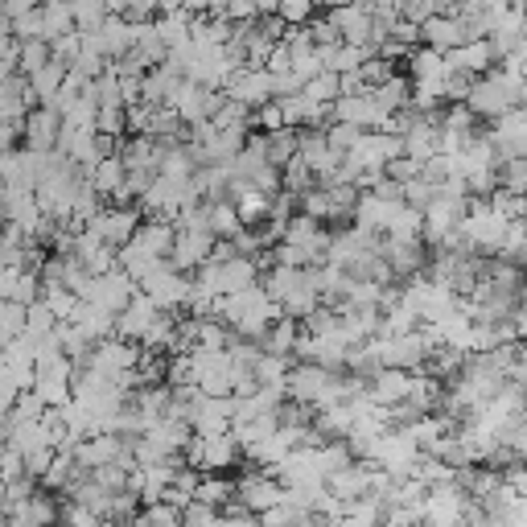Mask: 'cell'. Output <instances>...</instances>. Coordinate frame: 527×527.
<instances>
[{
	"label": "cell",
	"instance_id": "obj_1",
	"mask_svg": "<svg viewBox=\"0 0 527 527\" xmlns=\"http://www.w3.org/2000/svg\"><path fill=\"white\" fill-rule=\"evenodd\" d=\"M136 289H140V293H149L157 309H173V313H182L186 293H190V272H182V268H173L169 260H161V264H157L145 280H140Z\"/></svg>",
	"mask_w": 527,
	"mask_h": 527
},
{
	"label": "cell",
	"instance_id": "obj_2",
	"mask_svg": "<svg viewBox=\"0 0 527 527\" xmlns=\"http://www.w3.org/2000/svg\"><path fill=\"white\" fill-rule=\"evenodd\" d=\"M490 128H482V136L495 145V157L507 161V157H527V116H523V103L515 108L499 112L495 120H486Z\"/></svg>",
	"mask_w": 527,
	"mask_h": 527
},
{
	"label": "cell",
	"instance_id": "obj_3",
	"mask_svg": "<svg viewBox=\"0 0 527 527\" xmlns=\"http://www.w3.org/2000/svg\"><path fill=\"white\" fill-rule=\"evenodd\" d=\"M136 223H140L136 202H132V206H112V202H108V206H99L83 227H87L91 235H99L103 243H112V248H120V243H128V239H132Z\"/></svg>",
	"mask_w": 527,
	"mask_h": 527
},
{
	"label": "cell",
	"instance_id": "obj_4",
	"mask_svg": "<svg viewBox=\"0 0 527 527\" xmlns=\"http://www.w3.org/2000/svg\"><path fill=\"white\" fill-rule=\"evenodd\" d=\"M210 248H215V235L206 227H173V243H169V264L182 268V272H194Z\"/></svg>",
	"mask_w": 527,
	"mask_h": 527
},
{
	"label": "cell",
	"instance_id": "obj_5",
	"mask_svg": "<svg viewBox=\"0 0 527 527\" xmlns=\"http://www.w3.org/2000/svg\"><path fill=\"white\" fill-rule=\"evenodd\" d=\"M231 499H239L248 511H256V515H260L264 507H272V503L285 499V486H280V482H276V474H268V470H252V474L235 478Z\"/></svg>",
	"mask_w": 527,
	"mask_h": 527
},
{
	"label": "cell",
	"instance_id": "obj_6",
	"mask_svg": "<svg viewBox=\"0 0 527 527\" xmlns=\"http://www.w3.org/2000/svg\"><path fill=\"white\" fill-rule=\"evenodd\" d=\"M62 128V116L50 103H33V108L21 116V136H25V149H54V136Z\"/></svg>",
	"mask_w": 527,
	"mask_h": 527
},
{
	"label": "cell",
	"instance_id": "obj_7",
	"mask_svg": "<svg viewBox=\"0 0 527 527\" xmlns=\"http://www.w3.org/2000/svg\"><path fill=\"white\" fill-rule=\"evenodd\" d=\"M231 99H239V103H248V108H256V103H264V99H272V75L264 66H239L235 75L227 79V87H223Z\"/></svg>",
	"mask_w": 527,
	"mask_h": 527
},
{
	"label": "cell",
	"instance_id": "obj_8",
	"mask_svg": "<svg viewBox=\"0 0 527 527\" xmlns=\"http://www.w3.org/2000/svg\"><path fill=\"white\" fill-rule=\"evenodd\" d=\"M243 462L239 453V441L227 433H215V437H202V458H198V474H227Z\"/></svg>",
	"mask_w": 527,
	"mask_h": 527
},
{
	"label": "cell",
	"instance_id": "obj_9",
	"mask_svg": "<svg viewBox=\"0 0 527 527\" xmlns=\"http://www.w3.org/2000/svg\"><path fill=\"white\" fill-rule=\"evenodd\" d=\"M330 116L334 120H346V124H359V128H375L388 112H383L379 103L371 99V87H367V91H355V95H338L330 103Z\"/></svg>",
	"mask_w": 527,
	"mask_h": 527
},
{
	"label": "cell",
	"instance_id": "obj_10",
	"mask_svg": "<svg viewBox=\"0 0 527 527\" xmlns=\"http://www.w3.org/2000/svg\"><path fill=\"white\" fill-rule=\"evenodd\" d=\"M157 318V305L149 293H132L128 305L116 313V338H128V342H140V334H145V326Z\"/></svg>",
	"mask_w": 527,
	"mask_h": 527
},
{
	"label": "cell",
	"instance_id": "obj_11",
	"mask_svg": "<svg viewBox=\"0 0 527 527\" xmlns=\"http://www.w3.org/2000/svg\"><path fill=\"white\" fill-rule=\"evenodd\" d=\"M420 42L445 54V50L466 42V25H462V17H453V13H433V17L420 21Z\"/></svg>",
	"mask_w": 527,
	"mask_h": 527
},
{
	"label": "cell",
	"instance_id": "obj_12",
	"mask_svg": "<svg viewBox=\"0 0 527 527\" xmlns=\"http://www.w3.org/2000/svg\"><path fill=\"white\" fill-rule=\"evenodd\" d=\"M0 519H9V523H21V527H33V523H54L58 519V503L54 495H42V490H33L29 499L13 503L0 511Z\"/></svg>",
	"mask_w": 527,
	"mask_h": 527
},
{
	"label": "cell",
	"instance_id": "obj_13",
	"mask_svg": "<svg viewBox=\"0 0 527 527\" xmlns=\"http://www.w3.org/2000/svg\"><path fill=\"white\" fill-rule=\"evenodd\" d=\"M66 322H75V326L87 334V342H99V338L116 334V313H112V309H99V305H91V301H79L75 313H70Z\"/></svg>",
	"mask_w": 527,
	"mask_h": 527
},
{
	"label": "cell",
	"instance_id": "obj_14",
	"mask_svg": "<svg viewBox=\"0 0 527 527\" xmlns=\"http://www.w3.org/2000/svg\"><path fill=\"white\" fill-rule=\"evenodd\" d=\"M99 38H103V54H108V58H124L132 50V21L124 13H103Z\"/></svg>",
	"mask_w": 527,
	"mask_h": 527
},
{
	"label": "cell",
	"instance_id": "obj_15",
	"mask_svg": "<svg viewBox=\"0 0 527 527\" xmlns=\"http://www.w3.org/2000/svg\"><path fill=\"white\" fill-rule=\"evenodd\" d=\"M62 79H66V62L50 58L46 66H38V70H33V75H25L29 99H33V103H54V91L62 87Z\"/></svg>",
	"mask_w": 527,
	"mask_h": 527
},
{
	"label": "cell",
	"instance_id": "obj_16",
	"mask_svg": "<svg viewBox=\"0 0 527 527\" xmlns=\"http://www.w3.org/2000/svg\"><path fill=\"white\" fill-rule=\"evenodd\" d=\"M132 243H140L149 256H169V243H173V223H165V219H145L140 215V223H136V231H132Z\"/></svg>",
	"mask_w": 527,
	"mask_h": 527
},
{
	"label": "cell",
	"instance_id": "obj_17",
	"mask_svg": "<svg viewBox=\"0 0 527 527\" xmlns=\"http://www.w3.org/2000/svg\"><path fill=\"white\" fill-rule=\"evenodd\" d=\"M252 280H260L256 256H227V260H219V297L252 285Z\"/></svg>",
	"mask_w": 527,
	"mask_h": 527
},
{
	"label": "cell",
	"instance_id": "obj_18",
	"mask_svg": "<svg viewBox=\"0 0 527 527\" xmlns=\"http://www.w3.org/2000/svg\"><path fill=\"white\" fill-rule=\"evenodd\" d=\"M124 161H120V153H112V157H99L91 169H87V182L103 194V198H112L120 186H124Z\"/></svg>",
	"mask_w": 527,
	"mask_h": 527
},
{
	"label": "cell",
	"instance_id": "obj_19",
	"mask_svg": "<svg viewBox=\"0 0 527 527\" xmlns=\"http://www.w3.org/2000/svg\"><path fill=\"white\" fill-rule=\"evenodd\" d=\"M404 66H408V79H445V54L425 42L408 50Z\"/></svg>",
	"mask_w": 527,
	"mask_h": 527
},
{
	"label": "cell",
	"instance_id": "obj_20",
	"mask_svg": "<svg viewBox=\"0 0 527 527\" xmlns=\"http://www.w3.org/2000/svg\"><path fill=\"white\" fill-rule=\"evenodd\" d=\"M371 50L367 46H355V42H334V46H318V58L326 70L334 75H346V70H359V62L367 58Z\"/></svg>",
	"mask_w": 527,
	"mask_h": 527
},
{
	"label": "cell",
	"instance_id": "obj_21",
	"mask_svg": "<svg viewBox=\"0 0 527 527\" xmlns=\"http://www.w3.org/2000/svg\"><path fill=\"white\" fill-rule=\"evenodd\" d=\"M297 334H301V322L289 318V313H280V318L260 334V350H272V355H293Z\"/></svg>",
	"mask_w": 527,
	"mask_h": 527
},
{
	"label": "cell",
	"instance_id": "obj_22",
	"mask_svg": "<svg viewBox=\"0 0 527 527\" xmlns=\"http://www.w3.org/2000/svg\"><path fill=\"white\" fill-rule=\"evenodd\" d=\"M190 21H194V13H190V9H182V5H178V9H165V13H157V17H153V25H157V33H161L165 50L190 38Z\"/></svg>",
	"mask_w": 527,
	"mask_h": 527
},
{
	"label": "cell",
	"instance_id": "obj_23",
	"mask_svg": "<svg viewBox=\"0 0 527 527\" xmlns=\"http://www.w3.org/2000/svg\"><path fill=\"white\" fill-rule=\"evenodd\" d=\"M408 87H412V79L396 70V75H388L379 87H371V99L383 112H400V108H408Z\"/></svg>",
	"mask_w": 527,
	"mask_h": 527
},
{
	"label": "cell",
	"instance_id": "obj_24",
	"mask_svg": "<svg viewBox=\"0 0 527 527\" xmlns=\"http://www.w3.org/2000/svg\"><path fill=\"white\" fill-rule=\"evenodd\" d=\"M38 13H42V38H46V42L58 38V33H70V29H75V17H70V5H66V0H42Z\"/></svg>",
	"mask_w": 527,
	"mask_h": 527
},
{
	"label": "cell",
	"instance_id": "obj_25",
	"mask_svg": "<svg viewBox=\"0 0 527 527\" xmlns=\"http://www.w3.org/2000/svg\"><path fill=\"white\" fill-rule=\"evenodd\" d=\"M132 523L178 527V523H182V507H173V503H165V499H157V503H140V507H136V515H132Z\"/></svg>",
	"mask_w": 527,
	"mask_h": 527
},
{
	"label": "cell",
	"instance_id": "obj_26",
	"mask_svg": "<svg viewBox=\"0 0 527 527\" xmlns=\"http://www.w3.org/2000/svg\"><path fill=\"white\" fill-rule=\"evenodd\" d=\"M231 490H235V482L223 478V474H198L194 499H202V503H210V507H223V503L231 499Z\"/></svg>",
	"mask_w": 527,
	"mask_h": 527
},
{
	"label": "cell",
	"instance_id": "obj_27",
	"mask_svg": "<svg viewBox=\"0 0 527 527\" xmlns=\"http://www.w3.org/2000/svg\"><path fill=\"white\" fill-rule=\"evenodd\" d=\"M50 62V42L46 38H25L21 42V50H17V70L21 75H33L38 66H46Z\"/></svg>",
	"mask_w": 527,
	"mask_h": 527
},
{
	"label": "cell",
	"instance_id": "obj_28",
	"mask_svg": "<svg viewBox=\"0 0 527 527\" xmlns=\"http://www.w3.org/2000/svg\"><path fill=\"white\" fill-rule=\"evenodd\" d=\"M301 95L313 99V103H334L338 99V75H334V70H318L313 79L301 83Z\"/></svg>",
	"mask_w": 527,
	"mask_h": 527
},
{
	"label": "cell",
	"instance_id": "obj_29",
	"mask_svg": "<svg viewBox=\"0 0 527 527\" xmlns=\"http://www.w3.org/2000/svg\"><path fill=\"white\" fill-rule=\"evenodd\" d=\"M54 322H58V318L46 309V301L38 297V301H29V305H25V330H21V334H29L33 342H38L42 334H50V330H54Z\"/></svg>",
	"mask_w": 527,
	"mask_h": 527
},
{
	"label": "cell",
	"instance_id": "obj_30",
	"mask_svg": "<svg viewBox=\"0 0 527 527\" xmlns=\"http://www.w3.org/2000/svg\"><path fill=\"white\" fill-rule=\"evenodd\" d=\"M42 301H46V309L54 313V318L62 322V318H70V313H75V305H79V297L70 293L66 285H42V293H38Z\"/></svg>",
	"mask_w": 527,
	"mask_h": 527
},
{
	"label": "cell",
	"instance_id": "obj_31",
	"mask_svg": "<svg viewBox=\"0 0 527 527\" xmlns=\"http://www.w3.org/2000/svg\"><path fill=\"white\" fill-rule=\"evenodd\" d=\"M280 186L293 190V194H301L305 186H313V173H309V165L301 161V153H293L285 165H280Z\"/></svg>",
	"mask_w": 527,
	"mask_h": 527
},
{
	"label": "cell",
	"instance_id": "obj_32",
	"mask_svg": "<svg viewBox=\"0 0 527 527\" xmlns=\"http://www.w3.org/2000/svg\"><path fill=\"white\" fill-rule=\"evenodd\" d=\"M25 330V305L21 301H5L0 297V342H9Z\"/></svg>",
	"mask_w": 527,
	"mask_h": 527
},
{
	"label": "cell",
	"instance_id": "obj_33",
	"mask_svg": "<svg viewBox=\"0 0 527 527\" xmlns=\"http://www.w3.org/2000/svg\"><path fill=\"white\" fill-rule=\"evenodd\" d=\"M388 75H396V62H388V58L367 54V58L359 62V79H363V87H379Z\"/></svg>",
	"mask_w": 527,
	"mask_h": 527
},
{
	"label": "cell",
	"instance_id": "obj_34",
	"mask_svg": "<svg viewBox=\"0 0 527 527\" xmlns=\"http://www.w3.org/2000/svg\"><path fill=\"white\" fill-rule=\"evenodd\" d=\"M293 58H289V70H293V75L305 83V79H313V75H318V70H326L322 66V58H318V46H305V50H289Z\"/></svg>",
	"mask_w": 527,
	"mask_h": 527
},
{
	"label": "cell",
	"instance_id": "obj_35",
	"mask_svg": "<svg viewBox=\"0 0 527 527\" xmlns=\"http://www.w3.org/2000/svg\"><path fill=\"white\" fill-rule=\"evenodd\" d=\"M318 9V0H276V17L285 25H305Z\"/></svg>",
	"mask_w": 527,
	"mask_h": 527
},
{
	"label": "cell",
	"instance_id": "obj_36",
	"mask_svg": "<svg viewBox=\"0 0 527 527\" xmlns=\"http://www.w3.org/2000/svg\"><path fill=\"white\" fill-rule=\"evenodd\" d=\"M95 132H108V136H124L128 132V120H124L120 103H108V108L95 112Z\"/></svg>",
	"mask_w": 527,
	"mask_h": 527
},
{
	"label": "cell",
	"instance_id": "obj_37",
	"mask_svg": "<svg viewBox=\"0 0 527 527\" xmlns=\"http://www.w3.org/2000/svg\"><path fill=\"white\" fill-rule=\"evenodd\" d=\"M400 198H404L408 206H416V210H425V206L433 202V182H425V178L416 173V178H408V182L400 186Z\"/></svg>",
	"mask_w": 527,
	"mask_h": 527
},
{
	"label": "cell",
	"instance_id": "obj_38",
	"mask_svg": "<svg viewBox=\"0 0 527 527\" xmlns=\"http://www.w3.org/2000/svg\"><path fill=\"white\" fill-rule=\"evenodd\" d=\"M182 523H186V527H210V523H219V507H210V503H202V499H190V503L182 507Z\"/></svg>",
	"mask_w": 527,
	"mask_h": 527
},
{
	"label": "cell",
	"instance_id": "obj_39",
	"mask_svg": "<svg viewBox=\"0 0 527 527\" xmlns=\"http://www.w3.org/2000/svg\"><path fill=\"white\" fill-rule=\"evenodd\" d=\"M13 38H17V42H25V38H42V13L33 9V13L13 17Z\"/></svg>",
	"mask_w": 527,
	"mask_h": 527
},
{
	"label": "cell",
	"instance_id": "obj_40",
	"mask_svg": "<svg viewBox=\"0 0 527 527\" xmlns=\"http://www.w3.org/2000/svg\"><path fill=\"white\" fill-rule=\"evenodd\" d=\"M50 458H54V449H50V445H42V449H33V453H21V462H25V474H29L33 482H38V478L46 474Z\"/></svg>",
	"mask_w": 527,
	"mask_h": 527
},
{
	"label": "cell",
	"instance_id": "obj_41",
	"mask_svg": "<svg viewBox=\"0 0 527 527\" xmlns=\"http://www.w3.org/2000/svg\"><path fill=\"white\" fill-rule=\"evenodd\" d=\"M388 38H396L400 46H420V25H416V21L396 17V21L388 25Z\"/></svg>",
	"mask_w": 527,
	"mask_h": 527
},
{
	"label": "cell",
	"instance_id": "obj_42",
	"mask_svg": "<svg viewBox=\"0 0 527 527\" xmlns=\"http://www.w3.org/2000/svg\"><path fill=\"white\" fill-rule=\"evenodd\" d=\"M289 46L285 42H272V50H268V58H264V70L268 75H280V70H289Z\"/></svg>",
	"mask_w": 527,
	"mask_h": 527
},
{
	"label": "cell",
	"instance_id": "obj_43",
	"mask_svg": "<svg viewBox=\"0 0 527 527\" xmlns=\"http://www.w3.org/2000/svg\"><path fill=\"white\" fill-rule=\"evenodd\" d=\"M223 17H227V21H252V17H256V0H227V5H223Z\"/></svg>",
	"mask_w": 527,
	"mask_h": 527
},
{
	"label": "cell",
	"instance_id": "obj_44",
	"mask_svg": "<svg viewBox=\"0 0 527 527\" xmlns=\"http://www.w3.org/2000/svg\"><path fill=\"white\" fill-rule=\"evenodd\" d=\"M293 91H301V79L293 75V70H280V75H272V99L276 95H293Z\"/></svg>",
	"mask_w": 527,
	"mask_h": 527
},
{
	"label": "cell",
	"instance_id": "obj_45",
	"mask_svg": "<svg viewBox=\"0 0 527 527\" xmlns=\"http://www.w3.org/2000/svg\"><path fill=\"white\" fill-rule=\"evenodd\" d=\"M38 5H42V0H5V17L13 21V17H21V13H33Z\"/></svg>",
	"mask_w": 527,
	"mask_h": 527
}]
</instances>
